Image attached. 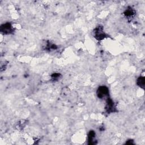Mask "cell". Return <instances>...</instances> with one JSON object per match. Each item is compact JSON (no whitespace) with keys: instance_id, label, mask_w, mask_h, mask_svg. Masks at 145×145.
<instances>
[{"instance_id":"obj_1","label":"cell","mask_w":145,"mask_h":145,"mask_svg":"<svg viewBox=\"0 0 145 145\" xmlns=\"http://www.w3.org/2000/svg\"><path fill=\"white\" fill-rule=\"evenodd\" d=\"M108 94V90L106 87H100L97 91V95H98L99 97H101V98L105 97Z\"/></svg>"},{"instance_id":"obj_2","label":"cell","mask_w":145,"mask_h":145,"mask_svg":"<svg viewBox=\"0 0 145 145\" xmlns=\"http://www.w3.org/2000/svg\"><path fill=\"white\" fill-rule=\"evenodd\" d=\"M95 33H96L95 37L98 40L103 39L104 38V35H105V34L103 32L102 30H101L100 28H99L98 29H97V31L95 32Z\"/></svg>"},{"instance_id":"obj_3","label":"cell","mask_w":145,"mask_h":145,"mask_svg":"<svg viewBox=\"0 0 145 145\" xmlns=\"http://www.w3.org/2000/svg\"><path fill=\"white\" fill-rule=\"evenodd\" d=\"M11 28V27L10 24H4V26L1 27V31L4 32H9L10 31Z\"/></svg>"},{"instance_id":"obj_4","label":"cell","mask_w":145,"mask_h":145,"mask_svg":"<svg viewBox=\"0 0 145 145\" xmlns=\"http://www.w3.org/2000/svg\"><path fill=\"white\" fill-rule=\"evenodd\" d=\"M138 85L140 87H144L145 86V78L143 77H140V78L138 80Z\"/></svg>"}]
</instances>
